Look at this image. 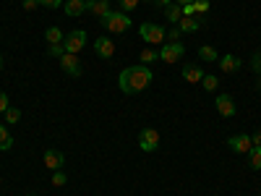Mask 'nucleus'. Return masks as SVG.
<instances>
[{"mask_svg": "<svg viewBox=\"0 0 261 196\" xmlns=\"http://www.w3.org/2000/svg\"><path fill=\"white\" fill-rule=\"evenodd\" d=\"M99 24H102L107 32H113V34H125V32H130L134 21H130V16L123 13V11H107V13L99 18Z\"/></svg>", "mask_w": 261, "mask_h": 196, "instance_id": "obj_2", "label": "nucleus"}, {"mask_svg": "<svg viewBox=\"0 0 261 196\" xmlns=\"http://www.w3.org/2000/svg\"><path fill=\"white\" fill-rule=\"evenodd\" d=\"M251 144H253V146H261V131H256V134H251Z\"/></svg>", "mask_w": 261, "mask_h": 196, "instance_id": "obj_34", "label": "nucleus"}, {"mask_svg": "<svg viewBox=\"0 0 261 196\" xmlns=\"http://www.w3.org/2000/svg\"><path fill=\"white\" fill-rule=\"evenodd\" d=\"M191 6H193V13H201V16L209 11V3H201V0H193Z\"/></svg>", "mask_w": 261, "mask_h": 196, "instance_id": "obj_30", "label": "nucleus"}, {"mask_svg": "<svg viewBox=\"0 0 261 196\" xmlns=\"http://www.w3.org/2000/svg\"><path fill=\"white\" fill-rule=\"evenodd\" d=\"M39 6V0H24V11H34Z\"/></svg>", "mask_w": 261, "mask_h": 196, "instance_id": "obj_33", "label": "nucleus"}, {"mask_svg": "<svg viewBox=\"0 0 261 196\" xmlns=\"http://www.w3.org/2000/svg\"><path fill=\"white\" fill-rule=\"evenodd\" d=\"M0 71H3V55H0Z\"/></svg>", "mask_w": 261, "mask_h": 196, "instance_id": "obj_38", "label": "nucleus"}, {"mask_svg": "<svg viewBox=\"0 0 261 196\" xmlns=\"http://www.w3.org/2000/svg\"><path fill=\"white\" fill-rule=\"evenodd\" d=\"M118 3H120V11H123V13H130V11L139 8L141 0H118Z\"/></svg>", "mask_w": 261, "mask_h": 196, "instance_id": "obj_26", "label": "nucleus"}, {"mask_svg": "<svg viewBox=\"0 0 261 196\" xmlns=\"http://www.w3.org/2000/svg\"><path fill=\"white\" fill-rule=\"evenodd\" d=\"M139 34L146 45H165V29L160 24H151V21H144L139 27Z\"/></svg>", "mask_w": 261, "mask_h": 196, "instance_id": "obj_3", "label": "nucleus"}, {"mask_svg": "<svg viewBox=\"0 0 261 196\" xmlns=\"http://www.w3.org/2000/svg\"><path fill=\"white\" fill-rule=\"evenodd\" d=\"M65 183H68V176H65L63 170H55V173H53V186L60 188V186H65Z\"/></svg>", "mask_w": 261, "mask_h": 196, "instance_id": "obj_27", "label": "nucleus"}, {"mask_svg": "<svg viewBox=\"0 0 261 196\" xmlns=\"http://www.w3.org/2000/svg\"><path fill=\"white\" fill-rule=\"evenodd\" d=\"M258 92H261V84H258Z\"/></svg>", "mask_w": 261, "mask_h": 196, "instance_id": "obj_41", "label": "nucleus"}, {"mask_svg": "<svg viewBox=\"0 0 261 196\" xmlns=\"http://www.w3.org/2000/svg\"><path fill=\"white\" fill-rule=\"evenodd\" d=\"M180 34H183L180 27H178V24H172V27L165 32V39H167V42H180Z\"/></svg>", "mask_w": 261, "mask_h": 196, "instance_id": "obj_25", "label": "nucleus"}, {"mask_svg": "<svg viewBox=\"0 0 261 196\" xmlns=\"http://www.w3.org/2000/svg\"><path fill=\"white\" fill-rule=\"evenodd\" d=\"M139 60H141V65H154V63L160 60V53H157V50H151V47H146V50H141Z\"/></svg>", "mask_w": 261, "mask_h": 196, "instance_id": "obj_19", "label": "nucleus"}, {"mask_svg": "<svg viewBox=\"0 0 261 196\" xmlns=\"http://www.w3.org/2000/svg\"><path fill=\"white\" fill-rule=\"evenodd\" d=\"M86 34L84 29H76V32H71V34H65V39H63V47H65V53H71V55H79L84 47H86Z\"/></svg>", "mask_w": 261, "mask_h": 196, "instance_id": "obj_4", "label": "nucleus"}, {"mask_svg": "<svg viewBox=\"0 0 261 196\" xmlns=\"http://www.w3.org/2000/svg\"><path fill=\"white\" fill-rule=\"evenodd\" d=\"M107 11H110V0H86V13L102 18Z\"/></svg>", "mask_w": 261, "mask_h": 196, "instance_id": "obj_14", "label": "nucleus"}, {"mask_svg": "<svg viewBox=\"0 0 261 196\" xmlns=\"http://www.w3.org/2000/svg\"><path fill=\"white\" fill-rule=\"evenodd\" d=\"M170 3H172V0H154V6H160V8H162V11H165V8H167V6H170Z\"/></svg>", "mask_w": 261, "mask_h": 196, "instance_id": "obj_35", "label": "nucleus"}, {"mask_svg": "<svg viewBox=\"0 0 261 196\" xmlns=\"http://www.w3.org/2000/svg\"><path fill=\"white\" fill-rule=\"evenodd\" d=\"M146 3H151V6H154V0H146Z\"/></svg>", "mask_w": 261, "mask_h": 196, "instance_id": "obj_39", "label": "nucleus"}, {"mask_svg": "<svg viewBox=\"0 0 261 196\" xmlns=\"http://www.w3.org/2000/svg\"><path fill=\"white\" fill-rule=\"evenodd\" d=\"M63 8H65V16L79 18L86 13V0H68V3H63Z\"/></svg>", "mask_w": 261, "mask_h": 196, "instance_id": "obj_15", "label": "nucleus"}, {"mask_svg": "<svg viewBox=\"0 0 261 196\" xmlns=\"http://www.w3.org/2000/svg\"><path fill=\"white\" fill-rule=\"evenodd\" d=\"M13 146V136L8 134L6 126H0V152H8Z\"/></svg>", "mask_w": 261, "mask_h": 196, "instance_id": "obj_22", "label": "nucleus"}, {"mask_svg": "<svg viewBox=\"0 0 261 196\" xmlns=\"http://www.w3.org/2000/svg\"><path fill=\"white\" fill-rule=\"evenodd\" d=\"M220 68H222V74H235L238 68L243 65V60L241 58H235V55H220Z\"/></svg>", "mask_w": 261, "mask_h": 196, "instance_id": "obj_12", "label": "nucleus"}, {"mask_svg": "<svg viewBox=\"0 0 261 196\" xmlns=\"http://www.w3.org/2000/svg\"><path fill=\"white\" fill-rule=\"evenodd\" d=\"M151 81H154V74H151L149 65H128V68L120 71L118 76V86L123 94H139L144 92L146 86H151Z\"/></svg>", "mask_w": 261, "mask_h": 196, "instance_id": "obj_1", "label": "nucleus"}, {"mask_svg": "<svg viewBox=\"0 0 261 196\" xmlns=\"http://www.w3.org/2000/svg\"><path fill=\"white\" fill-rule=\"evenodd\" d=\"M3 115H6V123H11V126H13V123H21V110H18V107H13V105L8 107Z\"/></svg>", "mask_w": 261, "mask_h": 196, "instance_id": "obj_24", "label": "nucleus"}, {"mask_svg": "<svg viewBox=\"0 0 261 196\" xmlns=\"http://www.w3.org/2000/svg\"><path fill=\"white\" fill-rule=\"evenodd\" d=\"M248 165L253 170H261V146H251L248 149Z\"/></svg>", "mask_w": 261, "mask_h": 196, "instance_id": "obj_21", "label": "nucleus"}, {"mask_svg": "<svg viewBox=\"0 0 261 196\" xmlns=\"http://www.w3.org/2000/svg\"><path fill=\"white\" fill-rule=\"evenodd\" d=\"M199 58L206 60V63H214V60H220V53H217L212 45H201L199 47Z\"/></svg>", "mask_w": 261, "mask_h": 196, "instance_id": "obj_18", "label": "nucleus"}, {"mask_svg": "<svg viewBox=\"0 0 261 196\" xmlns=\"http://www.w3.org/2000/svg\"><path fill=\"white\" fill-rule=\"evenodd\" d=\"M45 39H47V45H60V42L65 39V34H63L58 27H50V29L45 32Z\"/></svg>", "mask_w": 261, "mask_h": 196, "instance_id": "obj_20", "label": "nucleus"}, {"mask_svg": "<svg viewBox=\"0 0 261 196\" xmlns=\"http://www.w3.org/2000/svg\"><path fill=\"white\" fill-rule=\"evenodd\" d=\"M201 86H204L206 92H214L217 86H220V79H217L214 74H204V79H201Z\"/></svg>", "mask_w": 261, "mask_h": 196, "instance_id": "obj_23", "label": "nucleus"}, {"mask_svg": "<svg viewBox=\"0 0 261 196\" xmlns=\"http://www.w3.org/2000/svg\"><path fill=\"white\" fill-rule=\"evenodd\" d=\"M32 196H34V193H32Z\"/></svg>", "mask_w": 261, "mask_h": 196, "instance_id": "obj_42", "label": "nucleus"}, {"mask_svg": "<svg viewBox=\"0 0 261 196\" xmlns=\"http://www.w3.org/2000/svg\"><path fill=\"white\" fill-rule=\"evenodd\" d=\"M165 16H167V21H170V27H172V24H178V21L183 18V6H178L175 0H172V3L165 8Z\"/></svg>", "mask_w": 261, "mask_h": 196, "instance_id": "obj_17", "label": "nucleus"}, {"mask_svg": "<svg viewBox=\"0 0 261 196\" xmlns=\"http://www.w3.org/2000/svg\"><path fill=\"white\" fill-rule=\"evenodd\" d=\"M63 162H65L63 152H58V149H47V152H45V165H47V170H63Z\"/></svg>", "mask_w": 261, "mask_h": 196, "instance_id": "obj_13", "label": "nucleus"}, {"mask_svg": "<svg viewBox=\"0 0 261 196\" xmlns=\"http://www.w3.org/2000/svg\"><path fill=\"white\" fill-rule=\"evenodd\" d=\"M183 79H186L188 84H199V81L204 79L201 65H199V63H186V65H183Z\"/></svg>", "mask_w": 261, "mask_h": 196, "instance_id": "obj_11", "label": "nucleus"}, {"mask_svg": "<svg viewBox=\"0 0 261 196\" xmlns=\"http://www.w3.org/2000/svg\"><path fill=\"white\" fill-rule=\"evenodd\" d=\"M201 3H209V0H201Z\"/></svg>", "mask_w": 261, "mask_h": 196, "instance_id": "obj_40", "label": "nucleus"}, {"mask_svg": "<svg viewBox=\"0 0 261 196\" xmlns=\"http://www.w3.org/2000/svg\"><path fill=\"white\" fill-rule=\"evenodd\" d=\"M139 146L141 152H157L160 149V131L157 128H141V134H139Z\"/></svg>", "mask_w": 261, "mask_h": 196, "instance_id": "obj_5", "label": "nucleus"}, {"mask_svg": "<svg viewBox=\"0 0 261 196\" xmlns=\"http://www.w3.org/2000/svg\"><path fill=\"white\" fill-rule=\"evenodd\" d=\"M39 6H45V8H60L63 0H39Z\"/></svg>", "mask_w": 261, "mask_h": 196, "instance_id": "obj_32", "label": "nucleus"}, {"mask_svg": "<svg viewBox=\"0 0 261 196\" xmlns=\"http://www.w3.org/2000/svg\"><path fill=\"white\" fill-rule=\"evenodd\" d=\"M227 146L235 152V155H248V149L253 144H251V136L248 134H238V136H230L227 139Z\"/></svg>", "mask_w": 261, "mask_h": 196, "instance_id": "obj_8", "label": "nucleus"}, {"mask_svg": "<svg viewBox=\"0 0 261 196\" xmlns=\"http://www.w3.org/2000/svg\"><path fill=\"white\" fill-rule=\"evenodd\" d=\"M178 6H186V3H193V0H175Z\"/></svg>", "mask_w": 261, "mask_h": 196, "instance_id": "obj_37", "label": "nucleus"}, {"mask_svg": "<svg viewBox=\"0 0 261 196\" xmlns=\"http://www.w3.org/2000/svg\"><path fill=\"white\" fill-rule=\"evenodd\" d=\"M47 55H50V58H63V55H65L63 42H60V45H50V47H47Z\"/></svg>", "mask_w": 261, "mask_h": 196, "instance_id": "obj_29", "label": "nucleus"}, {"mask_svg": "<svg viewBox=\"0 0 261 196\" xmlns=\"http://www.w3.org/2000/svg\"><path fill=\"white\" fill-rule=\"evenodd\" d=\"M251 68H253V74H256V76H261V50L251 55Z\"/></svg>", "mask_w": 261, "mask_h": 196, "instance_id": "obj_28", "label": "nucleus"}, {"mask_svg": "<svg viewBox=\"0 0 261 196\" xmlns=\"http://www.w3.org/2000/svg\"><path fill=\"white\" fill-rule=\"evenodd\" d=\"M183 55H186V47L180 42H165L160 50V60H165V63H178Z\"/></svg>", "mask_w": 261, "mask_h": 196, "instance_id": "obj_6", "label": "nucleus"}, {"mask_svg": "<svg viewBox=\"0 0 261 196\" xmlns=\"http://www.w3.org/2000/svg\"><path fill=\"white\" fill-rule=\"evenodd\" d=\"M178 27H180L183 34H193V32H199L201 21H199V18H193V16H183V18L178 21Z\"/></svg>", "mask_w": 261, "mask_h": 196, "instance_id": "obj_16", "label": "nucleus"}, {"mask_svg": "<svg viewBox=\"0 0 261 196\" xmlns=\"http://www.w3.org/2000/svg\"><path fill=\"white\" fill-rule=\"evenodd\" d=\"M60 68L68 74V76H81V63H79V58L71 55V53H65V55L60 58Z\"/></svg>", "mask_w": 261, "mask_h": 196, "instance_id": "obj_9", "label": "nucleus"}, {"mask_svg": "<svg viewBox=\"0 0 261 196\" xmlns=\"http://www.w3.org/2000/svg\"><path fill=\"white\" fill-rule=\"evenodd\" d=\"M11 107V100H8V94L6 92H0V113H6Z\"/></svg>", "mask_w": 261, "mask_h": 196, "instance_id": "obj_31", "label": "nucleus"}, {"mask_svg": "<svg viewBox=\"0 0 261 196\" xmlns=\"http://www.w3.org/2000/svg\"><path fill=\"white\" fill-rule=\"evenodd\" d=\"M94 53H97L99 58H113V55H115V42H113L110 37H99V39L94 42Z\"/></svg>", "mask_w": 261, "mask_h": 196, "instance_id": "obj_10", "label": "nucleus"}, {"mask_svg": "<svg viewBox=\"0 0 261 196\" xmlns=\"http://www.w3.org/2000/svg\"><path fill=\"white\" fill-rule=\"evenodd\" d=\"M214 107H217V113H220L222 118H235V100L230 94H217Z\"/></svg>", "mask_w": 261, "mask_h": 196, "instance_id": "obj_7", "label": "nucleus"}, {"mask_svg": "<svg viewBox=\"0 0 261 196\" xmlns=\"http://www.w3.org/2000/svg\"><path fill=\"white\" fill-rule=\"evenodd\" d=\"M183 16H193V6H191V3L183 6Z\"/></svg>", "mask_w": 261, "mask_h": 196, "instance_id": "obj_36", "label": "nucleus"}]
</instances>
